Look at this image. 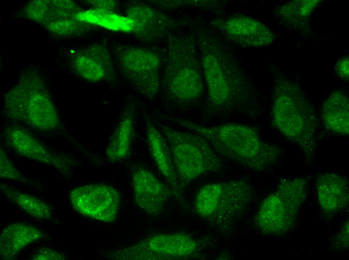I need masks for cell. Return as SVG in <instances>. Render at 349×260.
<instances>
[{"instance_id":"cell-1","label":"cell","mask_w":349,"mask_h":260,"mask_svg":"<svg viewBox=\"0 0 349 260\" xmlns=\"http://www.w3.org/2000/svg\"><path fill=\"white\" fill-rule=\"evenodd\" d=\"M178 122L206 138L218 154L246 168L262 170L272 165L280 154L276 146L264 141L252 126L228 122L208 126L179 119Z\"/></svg>"},{"instance_id":"cell-2","label":"cell","mask_w":349,"mask_h":260,"mask_svg":"<svg viewBox=\"0 0 349 260\" xmlns=\"http://www.w3.org/2000/svg\"><path fill=\"white\" fill-rule=\"evenodd\" d=\"M200 58L209 110L228 108L245 102L250 88L236 62L213 37L201 33Z\"/></svg>"},{"instance_id":"cell-3","label":"cell","mask_w":349,"mask_h":260,"mask_svg":"<svg viewBox=\"0 0 349 260\" xmlns=\"http://www.w3.org/2000/svg\"><path fill=\"white\" fill-rule=\"evenodd\" d=\"M271 123L285 138L299 146L307 158L312 157L318 121L314 109L297 84L283 78L275 82Z\"/></svg>"},{"instance_id":"cell-4","label":"cell","mask_w":349,"mask_h":260,"mask_svg":"<svg viewBox=\"0 0 349 260\" xmlns=\"http://www.w3.org/2000/svg\"><path fill=\"white\" fill-rule=\"evenodd\" d=\"M162 83L168 96L178 103L189 104L201 96L204 90L201 61L191 38H169Z\"/></svg>"},{"instance_id":"cell-5","label":"cell","mask_w":349,"mask_h":260,"mask_svg":"<svg viewBox=\"0 0 349 260\" xmlns=\"http://www.w3.org/2000/svg\"><path fill=\"white\" fill-rule=\"evenodd\" d=\"M158 128L168 144L177 175L184 187L204 174L220 169L217 153L203 136L192 131H181L159 123Z\"/></svg>"},{"instance_id":"cell-6","label":"cell","mask_w":349,"mask_h":260,"mask_svg":"<svg viewBox=\"0 0 349 260\" xmlns=\"http://www.w3.org/2000/svg\"><path fill=\"white\" fill-rule=\"evenodd\" d=\"M6 116L40 130H53L60 126L55 108L42 80L27 74L7 94Z\"/></svg>"},{"instance_id":"cell-7","label":"cell","mask_w":349,"mask_h":260,"mask_svg":"<svg viewBox=\"0 0 349 260\" xmlns=\"http://www.w3.org/2000/svg\"><path fill=\"white\" fill-rule=\"evenodd\" d=\"M307 196V181L303 176L284 180L276 190L261 202L255 224L262 233L280 235L294 226L300 208Z\"/></svg>"},{"instance_id":"cell-8","label":"cell","mask_w":349,"mask_h":260,"mask_svg":"<svg viewBox=\"0 0 349 260\" xmlns=\"http://www.w3.org/2000/svg\"><path fill=\"white\" fill-rule=\"evenodd\" d=\"M252 198L251 188L243 180L207 184L197 192L194 209L207 220L225 226L242 212Z\"/></svg>"},{"instance_id":"cell-9","label":"cell","mask_w":349,"mask_h":260,"mask_svg":"<svg viewBox=\"0 0 349 260\" xmlns=\"http://www.w3.org/2000/svg\"><path fill=\"white\" fill-rule=\"evenodd\" d=\"M199 248L197 241L184 232L157 234L120 248L110 257L120 260H168L193 256Z\"/></svg>"},{"instance_id":"cell-10","label":"cell","mask_w":349,"mask_h":260,"mask_svg":"<svg viewBox=\"0 0 349 260\" xmlns=\"http://www.w3.org/2000/svg\"><path fill=\"white\" fill-rule=\"evenodd\" d=\"M118 62L123 74L144 97L153 98L160 86L161 61L149 49L129 46L118 54Z\"/></svg>"},{"instance_id":"cell-11","label":"cell","mask_w":349,"mask_h":260,"mask_svg":"<svg viewBox=\"0 0 349 260\" xmlns=\"http://www.w3.org/2000/svg\"><path fill=\"white\" fill-rule=\"evenodd\" d=\"M73 208L86 217L104 222H114L120 209V196L112 186L103 184L81 186L70 192Z\"/></svg>"},{"instance_id":"cell-12","label":"cell","mask_w":349,"mask_h":260,"mask_svg":"<svg viewBox=\"0 0 349 260\" xmlns=\"http://www.w3.org/2000/svg\"><path fill=\"white\" fill-rule=\"evenodd\" d=\"M211 25L228 40L243 46H266L275 38L265 24L246 16L218 18L211 22Z\"/></svg>"},{"instance_id":"cell-13","label":"cell","mask_w":349,"mask_h":260,"mask_svg":"<svg viewBox=\"0 0 349 260\" xmlns=\"http://www.w3.org/2000/svg\"><path fill=\"white\" fill-rule=\"evenodd\" d=\"M7 144L18 154L30 160L48 164L67 173L71 160L49 150L28 130L17 126L5 130Z\"/></svg>"},{"instance_id":"cell-14","label":"cell","mask_w":349,"mask_h":260,"mask_svg":"<svg viewBox=\"0 0 349 260\" xmlns=\"http://www.w3.org/2000/svg\"><path fill=\"white\" fill-rule=\"evenodd\" d=\"M131 184L137 205L152 216L160 214L172 191L170 188L143 168L134 170Z\"/></svg>"},{"instance_id":"cell-15","label":"cell","mask_w":349,"mask_h":260,"mask_svg":"<svg viewBox=\"0 0 349 260\" xmlns=\"http://www.w3.org/2000/svg\"><path fill=\"white\" fill-rule=\"evenodd\" d=\"M126 14V16L134 24L133 33L144 41H152L162 37L172 26V21L166 15L143 3H130Z\"/></svg>"},{"instance_id":"cell-16","label":"cell","mask_w":349,"mask_h":260,"mask_svg":"<svg viewBox=\"0 0 349 260\" xmlns=\"http://www.w3.org/2000/svg\"><path fill=\"white\" fill-rule=\"evenodd\" d=\"M147 142L155 164L177 198H181L183 188L179 182L167 142L158 129L147 118L145 120Z\"/></svg>"},{"instance_id":"cell-17","label":"cell","mask_w":349,"mask_h":260,"mask_svg":"<svg viewBox=\"0 0 349 260\" xmlns=\"http://www.w3.org/2000/svg\"><path fill=\"white\" fill-rule=\"evenodd\" d=\"M348 186L347 178L339 174L325 172L317 176V199L323 213L331 216L347 208L349 202Z\"/></svg>"},{"instance_id":"cell-18","label":"cell","mask_w":349,"mask_h":260,"mask_svg":"<svg viewBox=\"0 0 349 260\" xmlns=\"http://www.w3.org/2000/svg\"><path fill=\"white\" fill-rule=\"evenodd\" d=\"M73 62V66L77 73L90 82H99L113 74L110 54L100 46H93L81 51Z\"/></svg>"},{"instance_id":"cell-19","label":"cell","mask_w":349,"mask_h":260,"mask_svg":"<svg viewBox=\"0 0 349 260\" xmlns=\"http://www.w3.org/2000/svg\"><path fill=\"white\" fill-rule=\"evenodd\" d=\"M43 233L37 228L23 222L9 224L0 234V255L12 260L27 246L42 238Z\"/></svg>"},{"instance_id":"cell-20","label":"cell","mask_w":349,"mask_h":260,"mask_svg":"<svg viewBox=\"0 0 349 260\" xmlns=\"http://www.w3.org/2000/svg\"><path fill=\"white\" fill-rule=\"evenodd\" d=\"M135 116L132 108H127L123 112L109 139L106 154L111 161L126 158L130 154L134 138Z\"/></svg>"},{"instance_id":"cell-21","label":"cell","mask_w":349,"mask_h":260,"mask_svg":"<svg viewBox=\"0 0 349 260\" xmlns=\"http://www.w3.org/2000/svg\"><path fill=\"white\" fill-rule=\"evenodd\" d=\"M349 101L341 91L332 92L321 108V117L325 127L342 136L349 134Z\"/></svg>"},{"instance_id":"cell-22","label":"cell","mask_w":349,"mask_h":260,"mask_svg":"<svg viewBox=\"0 0 349 260\" xmlns=\"http://www.w3.org/2000/svg\"><path fill=\"white\" fill-rule=\"evenodd\" d=\"M77 18L85 23H91L114 30L134 32L133 22L127 16L118 15L109 10L95 8L79 12Z\"/></svg>"},{"instance_id":"cell-23","label":"cell","mask_w":349,"mask_h":260,"mask_svg":"<svg viewBox=\"0 0 349 260\" xmlns=\"http://www.w3.org/2000/svg\"><path fill=\"white\" fill-rule=\"evenodd\" d=\"M2 192L9 199L31 216L37 218H49L52 216L49 206L31 195L1 184Z\"/></svg>"},{"instance_id":"cell-24","label":"cell","mask_w":349,"mask_h":260,"mask_svg":"<svg viewBox=\"0 0 349 260\" xmlns=\"http://www.w3.org/2000/svg\"><path fill=\"white\" fill-rule=\"evenodd\" d=\"M318 0H296L290 2L280 10V15L287 21L301 23L311 14L318 4Z\"/></svg>"},{"instance_id":"cell-25","label":"cell","mask_w":349,"mask_h":260,"mask_svg":"<svg viewBox=\"0 0 349 260\" xmlns=\"http://www.w3.org/2000/svg\"><path fill=\"white\" fill-rule=\"evenodd\" d=\"M0 177L28 183V180L14 166L3 149L0 150Z\"/></svg>"},{"instance_id":"cell-26","label":"cell","mask_w":349,"mask_h":260,"mask_svg":"<svg viewBox=\"0 0 349 260\" xmlns=\"http://www.w3.org/2000/svg\"><path fill=\"white\" fill-rule=\"evenodd\" d=\"M333 246L339 250H346L348 247V220H346L336 235Z\"/></svg>"},{"instance_id":"cell-27","label":"cell","mask_w":349,"mask_h":260,"mask_svg":"<svg viewBox=\"0 0 349 260\" xmlns=\"http://www.w3.org/2000/svg\"><path fill=\"white\" fill-rule=\"evenodd\" d=\"M35 260H64V255L49 248H42L36 252L32 256Z\"/></svg>"},{"instance_id":"cell-28","label":"cell","mask_w":349,"mask_h":260,"mask_svg":"<svg viewBox=\"0 0 349 260\" xmlns=\"http://www.w3.org/2000/svg\"><path fill=\"white\" fill-rule=\"evenodd\" d=\"M349 60L348 57L342 58L336 62L335 70L336 74L343 80H348L349 76Z\"/></svg>"}]
</instances>
